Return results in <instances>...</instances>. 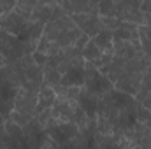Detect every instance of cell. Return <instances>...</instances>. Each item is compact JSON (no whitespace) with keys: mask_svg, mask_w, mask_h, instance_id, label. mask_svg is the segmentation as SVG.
I'll list each match as a JSON object with an SVG mask.
<instances>
[{"mask_svg":"<svg viewBox=\"0 0 151 149\" xmlns=\"http://www.w3.org/2000/svg\"><path fill=\"white\" fill-rule=\"evenodd\" d=\"M137 105L139 102L135 97L114 88L99 98L97 116L106 117L113 125L114 133H125L132 130L137 121Z\"/></svg>","mask_w":151,"mask_h":149,"instance_id":"cell-1","label":"cell"},{"mask_svg":"<svg viewBox=\"0 0 151 149\" xmlns=\"http://www.w3.org/2000/svg\"><path fill=\"white\" fill-rule=\"evenodd\" d=\"M79 35H81L79 27L67 12H63L62 16H56L44 25V32L42 37L39 39L37 51L46 53L47 56L56 54L60 49L74 46Z\"/></svg>","mask_w":151,"mask_h":149,"instance_id":"cell-2","label":"cell"},{"mask_svg":"<svg viewBox=\"0 0 151 149\" xmlns=\"http://www.w3.org/2000/svg\"><path fill=\"white\" fill-rule=\"evenodd\" d=\"M148 69H151V65L148 62V58H146V54L125 60L121 74L114 81V88L123 91V93H128V95L135 97L137 91H139V86H141V79H142V75Z\"/></svg>","mask_w":151,"mask_h":149,"instance_id":"cell-3","label":"cell"},{"mask_svg":"<svg viewBox=\"0 0 151 149\" xmlns=\"http://www.w3.org/2000/svg\"><path fill=\"white\" fill-rule=\"evenodd\" d=\"M37 49V42H25L19 37L0 28V53L5 58V63L18 62L19 58L32 54Z\"/></svg>","mask_w":151,"mask_h":149,"instance_id":"cell-4","label":"cell"},{"mask_svg":"<svg viewBox=\"0 0 151 149\" xmlns=\"http://www.w3.org/2000/svg\"><path fill=\"white\" fill-rule=\"evenodd\" d=\"M46 132L56 142L58 148H69V144L79 135V128L74 121H55L51 117L46 123Z\"/></svg>","mask_w":151,"mask_h":149,"instance_id":"cell-5","label":"cell"},{"mask_svg":"<svg viewBox=\"0 0 151 149\" xmlns=\"http://www.w3.org/2000/svg\"><path fill=\"white\" fill-rule=\"evenodd\" d=\"M84 69H86V79H84V88L93 93L95 97H104L106 93H109L114 90V82L100 72V69H97L95 65H91L90 62H84Z\"/></svg>","mask_w":151,"mask_h":149,"instance_id":"cell-6","label":"cell"},{"mask_svg":"<svg viewBox=\"0 0 151 149\" xmlns=\"http://www.w3.org/2000/svg\"><path fill=\"white\" fill-rule=\"evenodd\" d=\"M0 28L19 37L21 40L28 42V28H30V19H27L23 14H19L16 9L11 11L9 14L0 18Z\"/></svg>","mask_w":151,"mask_h":149,"instance_id":"cell-7","label":"cell"},{"mask_svg":"<svg viewBox=\"0 0 151 149\" xmlns=\"http://www.w3.org/2000/svg\"><path fill=\"white\" fill-rule=\"evenodd\" d=\"M142 0H121L116 4V18L134 25H144V12L141 11Z\"/></svg>","mask_w":151,"mask_h":149,"instance_id":"cell-8","label":"cell"},{"mask_svg":"<svg viewBox=\"0 0 151 149\" xmlns=\"http://www.w3.org/2000/svg\"><path fill=\"white\" fill-rule=\"evenodd\" d=\"M72 21L79 27V30L86 35L93 39L99 32L104 30V25H102V18L99 12H77V14H70Z\"/></svg>","mask_w":151,"mask_h":149,"instance_id":"cell-9","label":"cell"},{"mask_svg":"<svg viewBox=\"0 0 151 149\" xmlns=\"http://www.w3.org/2000/svg\"><path fill=\"white\" fill-rule=\"evenodd\" d=\"M37 95H39V91H32V90H27V88H21L19 86L18 88V93L14 97V107H12V111L35 116Z\"/></svg>","mask_w":151,"mask_h":149,"instance_id":"cell-10","label":"cell"},{"mask_svg":"<svg viewBox=\"0 0 151 149\" xmlns=\"http://www.w3.org/2000/svg\"><path fill=\"white\" fill-rule=\"evenodd\" d=\"M142 46L141 40H123V39H114V56L123 58V60H130V58H137L142 56Z\"/></svg>","mask_w":151,"mask_h":149,"instance_id":"cell-11","label":"cell"},{"mask_svg":"<svg viewBox=\"0 0 151 149\" xmlns=\"http://www.w3.org/2000/svg\"><path fill=\"white\" fill-rule=\"evenodd\" d=\"M99 0H67L62 9L70 16L77 12H99Z\"/></svg>","mask_w":151,"mask_h":149,"instance_id":"cell-12","label":"cell"},{"mask_svg":"<svg viewBox=\"0 0 151 149\" xmlns=\"http://www.w3.org/2000/svg\"><path fill=\"white\" fill-rule=\"evenodd\" d=\"M74 105L70 102L56 98L51 107V119L55 121H74Z\"/></svg>","mask_w":151,"mask_h":149,"instance_id":"cell-13","label":"cell"},{"mask_svg":"<svg viewBox=\"0 0 151 149\" xmlns=\"http://www.w3.org/2000/svg\"><path fill=\"white\" fill-rule=\"evenodd\" d=\"M77 104L84 109V112L90 116L91 121H97V111H99V97H95L93 93H90L84 86L81 88V95Z\"/></svg>","mask_w":151,"mask_h":149,"instance_id":"cell-14","label":"cell"},{"mask_svg":"<svg viewBox=\"0 0 151 149\" xmlns=\"http://www.w3.org/2000/svg\"><path fill=\"white\" fill-rule=\"evenodd\" d=\"M84 79H86L84 63L76 65L62 74V86H84Z\"/></svg>","mask_w":151,"mask_h":149,"instance_id":"cell-15","label":"cell"},{"mask_svg":"<svg viewBox=\"0 0 151 149\" xmlns=\"http://www.w3.org/2000/svg\"><path fill=\"white\" fill-rule=\"evenodd\" d=\"M4 130H5V135L14 142V146H16V148H23L25 128H23L19 123H16L14 119L7 117V119H4Z\"/></svg>","mask_w":151,"mask_h":149,"instance_id":"cell-16","label":"cell"},{"mask_svg":"<svg viewBox=\"0 0 151 149\" xmlns=\"http://www.w3.org/2000/svg\"><path fill=\"white\" fill-rule=\"evenodd\" d=\"M56 100V91L51 88V86H46L42 84L40 90H39V95H37V105H35V114L46 111V109H51L53 104Z\"/></svg>","mask_w":151,"mask_h":149,"instance_id":"cell-17","label":"cell"},{"mask_svg":"<svg viewBox=\"0 0 151 149\" xmlns=\"http://www.w3.org/2000/svg\"><path fill=\"white\" fill-rule=\"evenodd\" d=\"M81 88L83 86H56L55 91H56V98L60 100H65V102H70V104H77L79 100V95H81Z\"/></svg>","mask_w":151,"mask_h":149,"instance_id":"cell-18","label":"cell"},{"mask_svg":"<svg viewBox=\"0 0 151 149\" xmlns=\"http://www.w3.org/2000/svg\"><path fill=\"white\" fill-rule=\"evenodd\" d=\"M83 58H84V62H90L91 65H95L97 67V63L100 62V58H102V54H104V51L97 46V42L93 40V39H90L88 40V44L83 47Z\"/></svg>","mask_w":151,"mask_h":149,"instance_id":"cell-19","label":"cell"},{"mask_svg":"<svg viewBox=\"0 0 151 149\" xmlns=\"http://www.w3.org/2000/svg\"><path fill=\"white\" fill-rule=\"evenodd\" d=\"M93 40L97 42V46L104 51V53H114V35L111 30H102V32H99Z\"/></svg>","mask_w":151,"mask_h":149,"instance_id":"cell-20","label":"cell"},{"mask_svg":"<svg viewBox=\"0 0 151 149\" xmlns=\"http://www.w3.org/2000/svg\"><path fill=\"white\" fill-rule=\"evenodd\" d=\"M44 84L51 86L53 90L62 84V72L53 67H44Z\"/></svg>","mask_w":151,"mask_h":149,"instance_id":"cell-21","label":"cell"},{"mask_svg":"<svg viewBox=\"0 0 151 149\" xmlns=\"http://www.w3.org/2000/svg\"><path fill=\"white\" fill-rule=\"evenodd\" d=\"M40 2H46V0H18L16 11H18L19 14H23L27 19H30V14H32V11L37 7Z\"/></svg>","mask_w":151,"mask_h":149,"instance_id":"cell-22","label":"cell"},{"mask_svg":"<svg viewBox=\"0 0 151 149\" xmlns=\"http://www.w3.org/2000/svg\"><path fill=\"white\" fill-rule=\"evenodd\" d=\"M148 93H151V69H148L142 75V79H141V86H139V91L135 95V100L141 102Z\"/></svg>","mask_w":151,"mask_h":149,"instance_id":"cell-23","label":"cell"},{"mask_svg":"<svg viewBox=\"0 0 151 149\" xmlns=\"http://www.w3.org/2000/svg\"><path fill=\"white\" fill-rule=\"evenodd\" d=\"M99 14L100 16H116V2L114 0H99Z\"/></svg>","mask_w":151,"mask_h":149,"instance_id":"cell-24","label":"cell"},{"mask_svg":"<svg viewBox=\"0 0 151 149\" xmlns=\"http://www.w3.org/2000/svg\"><path fill=\"white\" fill-rule=\"evenodd\" d=\"M102 18V25H104V28L106 30H111V32H114L116 28H119L121 27V19H118L116 16H100Z\"/></svg>","mask_w":151,"mask_h":149,"instance_id":"cell-25","label":"cell"},{"mask_svg":"<svg viewBox=\"0 0 151 149\" xmlns=\"http://www.w3.org/2000/svg\"><path fill=\"white\" fill-rule=\"evenodd\" d=\"M11 119H14L16 123H19L21 126H25L27 123H30L35 116H30V114H25V112H18V111H11Z\"/></svg>","mask_w":151,"mask_h":149,"instance_id":"cell-26","label":"cell"},{"mask_svg":"<svg viewBox=\"0 0 151 149\" xmlns=\"http://www.w3.org/2000/svg\"><path fill=\"white\" fill-rule=\"evenodd\" d=\"M18 5V0H0V18L14 11Z\"/></svg>","mask_w":151,"mask_h":149,"instance_id":"cell-27","label":"cell"},{"mask_svg":"<svg viewBox=\"0 0 151 149\" xmlns=\"http://www.w3.org/2000/svg\"><path fill=\"white\" fill-rule=\"evenodd\" d=\"M32 54H34V62H35L37 65H42V67L46 65V62H47V54H46V53H40V51L35 49Z\"/></svg>","mask_w":151,"mask_h":149,"instance_id":"cell-28","label":"cell"},{"mask_svg":"<svg viewBox=\"0 0 151 149\" xmlns=\"http://www.w3.org/2000/svg\"><path fill=\"white\" fill-rule=\"evenodd\" d=\"M90 35H86V34H83V32H81V35H79V37H77V40H76V47H77V49H79V51H83V47H84V46H86V44H88V40H90Z\"/></svg>","mask_w":151,"mask_h":149,"instance_id":"cell-29","label":"cell"},{"mask_svg":"<svg viewBox=\"0 0 151 149\" xmlns=\"http://www.w3.org/2000/svg\"><path fill=\"white\" fill-rule=\"evenodd\" d=\"M0 148H5V130H4V117L0 116Z\"/></svg>","mask_w":151,"mask_h":149,"instance_id":"cell-30","label":"cell"},{"mask_svg":"<svg viewBox=\"0 0 151 149\" xmlns=\"http://www.w3.org/2000/svg\"><path fill=\"white\" fill-rule=\"evenodd\" d=\"M141 11L151 14V0H142V2H141Z\"/></svg>","mask_w":151,"mask_h":149,"instance_id":"cell-31","label":"cell"},{"mask_svg":"<svg viewBox=\"0 0 151 149\" xmlns=\"http://www.w3.org/2000/svg\"><path fill=\"white\" fill-rule=\"evenodd\" d=\"M4 65H5V58H4V54L0 53V69H2Z\"/></svg>","mask_w":151,"mask_h":149,"instance_id":"cell-32","label":"cell"},{"mask_svg":"<svg viewBox=\"0 0 151 149\" xmlns=\"http://www.w3.org/2000/svg\"><path fill=\"white\" fill-rule=\"evenodd\" d=\"M55 2H56V4H58V5H60V7H62V5H63V4H65V2H67V0H55Z\"/></svg>","mask_w":151,"mask_h":149,"instance_id":"cell-33","label":"cell"}]
</instances>
